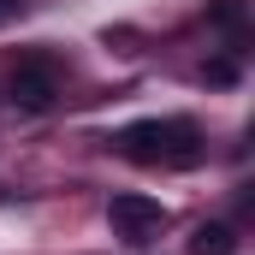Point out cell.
<instances>
[{
    "label": "cell",
    "mask_w": 255,
    "mask_h": 255,
    "mask_svg": "<svg viewBox=\"0 0 255 255\" xmlns=\"http://www.w3.org/2000/svg\"><path fill=\"white\" fill-rule=\"evenodd\" d=\"M208 77H214V83H232V77H238V65H232V60H214V65H208Z\"/></svg>",
    "instance_id": "8992f818"
},
{
    "label": "cell",
    "mask_w": 255,
    "mask_h": 255,
    "mask_svg": "<svg viewBox=\"0 0 255 255\" xmlns=\"http://www.w3.org/2000/svg\"><path fill=\"white\" fill-rule=\"evenodd\" d=\"M107 226H113V238H125V244L142 250V244H154L166 232V208L154 196H142V190H125V196L107 202Z\"/></svg>",
    "instance_id": "7a4b0ae2"
},
{
    "label": "cell",
    "mask_w": 255,
    "mask_h": 255,
    "mask_svg": "<svg viewBox=\"0 0 255 255\" xmlns=\"http://www.w3.org/2000/svg\"><path fill=\"white\" fill-rule=\"evenodd\" d=\"M119 154L136 166H196L202 130L190 119H136V125L119 130Z\"/></svg>",
    "instance_id": "6da1fadb"
},
{
    "label": "cell",
    "mask_w": 255,
    "mask_h": 255,
    "mask_svg": "<svg viewBox=\"0 0 255 255\" xmlns=\"http://www.w3.org/2000/svg\"><path fill=\"white\" fill-rule=\"evenodd\" d=\"M18 12H24V0H0V24H12Z\"/></svg>",
    "instance_id": "52a82bcc"
},
{
    "label": "cell",
    "mask_w": 255,
    "mask_h": 255,
    "mask_svg": "<svg viewBox=\"0 0 255 255\" xmlns=\"http://www.w3.org/2000/svg\"><path fill=\"white\" fill-rule=\"evenodd\" d=\"M54 95H60V71H54V60H24L18 71H12V101L24 107V113H48L54 107Z\"/></svg>",
    "instance_id": "3957f363"
},
{
    "label": "cell",
    "mask_w": 255,
    "mask_h": 255,
    "mask_svg": "<svg viewBox=\"0 0 255 255\" xmlns=\"http://www.w3.org/2000/svg\"><path fill=\"white\" fill-rule=\"evenodd\" d=\"M208 18H214L220 30H244V24H250V12H244L238 0H220V6H208Z\"/></svg>",
    "instance_id": "5b68a950"
},
{
    "label": "cell",
    "mask_w": 255,
    "mask_h": 255,
    "mask_svg": "<svg viewBox=\"0 0 255 255\" xmlns=\"http://www.w3.org/2000/svg\"><path fill=\"white\" fill-rule=\"evenodd\" d=\"M232 250H238V232L232 226H196L190 255H232Z\"/></svg>",
    "instance_id": "277c9868"
}]
</instances>
